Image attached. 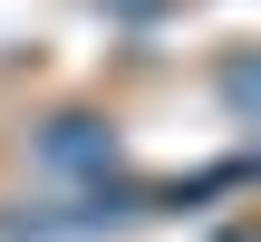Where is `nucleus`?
Here are the masks:
<instances>
[{"label":"nucleus","instance_id":"f257e3e1","mask_svg":"<svg viewBox=\"0 0 261 242\" xmlns=\"http://www.w3.org/2000/svg\"><path fill=\"white\" fill-rule=\"evenodd\" d=\"M39 165L48 175H107L116 165V126L107 116H48L39 126Z\"/></svg>","mask_w":261,"mask_h":242}]
</instances>
